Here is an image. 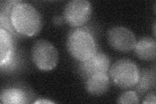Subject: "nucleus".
Segmentation results:
<instances>
[{"label": "nucleus", "mask_w": 156, "mask_h": 104, "mask_svg": "<svg viewBox=\"0 0 156 104\" xmlns=\"http://www.w3.org/2000/svg\"><path fill=\"white\" fill-rule=\"evenodd\" d=\"M1 102L2 103L23 104L27 102L26 92L19 88H9L4 89L1 94Z\"/></svg>", "instance_id": "11"}, {"label": "nucleus", "mask_w": 156, "mask_h": 104, "mask_svg": "<svg viewBox=\"0 0 156 104\" xmlns=\"http://www.w3.org/2000/svg\"><path fill=\"white\" fill-rule=\"evenodd\" d=\"M67 48L70 55L77 61H85L96 53V46L92 34L84 29L71 32L67 40Z\"/></svg>", "instance_id": "2"}, {"label": "nucleus", "mask_w": 156, "mask_h": 104, "mask_svg": "<svg viewBox=\"0 0 156 104\" xmlns=\"http://www.w3.org/2000/svg\"><path fill=\"white\" fill-rule=\"evenodd\" d=\"M31 57L33 63L41 70L54 69L58 61V53L55 47L46 40L37 41L32 48Z\"/></svg>", "instance_id": "4"}, {"label": "nucleus", "mask_w": 156, "mask_h": 104, "mask_svg": "<svg viewBox=\"0 0 156 104\" xmlns=\"http://www.w3.org/2000/svg\"><path fill=\"white\" fill-rule=\"evenodd\" d=\"M9 20L14 31L26 37L35 35L42 27V18L31 4L18 2L12 7Z\"/></svg>", "instance_id": "1"}, {"label": "nucleus", "mask_w": 156, "mask_h": 104, "mask_svg": "<svg viewBox=\"0 0 156 104\" xmlns=\"http://www.w3.org/2000/svg\"><path fill=\"white\" fill-rule=\"evenodd\" d=\"M150 78V76L146 73L143 74L141 78L139 77L138 83L136 84V85H138L137 90L139 92H146L148 90H149L150 87H152V84L154 85L155 83L154 82H152V80H149Z\"/></svg>", "instance_id": "13"}, {"label": "nucleus", "mask_w": 156, "mask_h": 104, "mask_svg": "<svg viewBox=\"0 0 156 104\" xmlns=\"http://www.w3.org/2000/svg\"><path fill=\"white\" fill-rule=\"evenodd\" d=\"M0 65H7L13 56V42L11 34L3 27L0 29Z\"/></svg>", "instance_id": "10"}, {"label": "nucleus", "mask_w": 156, "mask_h": 104, "mask_svg": "<svg viewBox=\"0 0 156 104\" xmlns=\"http://www.w3.org/2000/svg\"><path fill=\"white\" fill-rule=\"evenodd\" d=\"M135 55L141 60L151 61L156 57V42L153 38L143 37L136 43L134 48Z\"/></svg>", "instance_id": "9"}, {"label": "nucleus", "mask_w": 156, "mask_h": 104, "mask_svg": "<svg viewBox=\"0 0 156 104\" xmlns=\"http://www.w3.org/2000/svg\"><path fill=\"white\" fill-rule=\"evenodd\" d=\"M109 65L110 60L108 56L102 53H96L88 60L82 62L80 66L81 72L86 78L96 74H107Z\"/></svg>", "instance_id": "7"}, {"label": "nucleus", "mask_w": 156, "mask_h": 104, "mask_svg": "<svg viewBox=\"0 0 156 104\" xmlns=\"http://www.w3.org/2000/svg\"><path fill=\"white\" fill-rule=\"evenodd\" d=\"M107 39L109 46L114 50L127 53L134 49L136 40L130 29L122 26L109 29L107 33Z\"/></svg>", "instance_id": "6"}, {"label": "nucleus", "mask_w": 156, "mask_h": 104, "mask_svg": "<svg viewBox=\"0 0 156 104\" xmlns=\"http://www.w3.org/2000/svg\"><path fill=\"white\" fill-rule=\"evenodd\" d=\"M156 103V96L154 93H150L146 95L143 103H151L155 104Z\"/></svg>", "instance_id": "14"}, {"label": "nucleus", "mask_w": 156, "mask_h": 104, "mask_svg": "<svg viewBox=\"0 0 156 104\" xmlns=\"http://www.w3.org/2000/svg\"><path fill=\"white\" fill-rule=\"evenodd\" d=\"M92 11V5L89 1L72 0L66 5L64 18L71 26H81L89 21Z\"/></svg>", "instance_id": "5"}, {"label": "nucleus", "mask_w": 156, "mask_h": 104, "mask_svg": "<svg viewBox=\"0 0 156 104\" xmlns=\"http://www.w3.org/2000/svg\"><path fill=\"white\" fill-rule=\"evenodd\" d=\"M110 87V81L107 74H96L87 79L85 88L92 96H101L107 92Z\"/></svg>", "instance_id": "8"}, {"label": "nucleus", "mask_w": 156, "mask_h": 104, "mask_svg": "<svg viewBox=\"0 0 156 104\" xmlns=\"http://www.w3.org/2000/svg\"><path fill=\"white\" fill-rule=\"evenodd\" d=\"M117 102L119 103H138L139 98L134 91H127L119 97Z\"/></svg>", "instance_id": "12"}, {"label": "nucleus", "mask_w": 156, "mask_h": 104, "mask_svg": "<svg viewBox=\"0 0 156 104\" xmlns=\"http://www.w3.org/2000/svg\"><path fill=\"white\" fill-rule=\"evenodd\" d=\"M109 75L115 85L122 89L136 86L140 77L139 69L136 64L126 59L116 61L110 68Z\"/></svg>", "instance_id": "3"}, {"label": "nucleus", "mask_w": 156, "mask_h": 104, "mask_svg": "<svg viewBox=\"0 0 156 104\" xmlns=\"http://www.w3.org/2000/svg\"><path fill=\"white\" fill-rule=\"evenodd\" d=\"M34 103H55V102H53L52 101L48 100L47 99H39L38 100L36 101Z\"/></svg>", "instance_id": "15"}]
</instances>
